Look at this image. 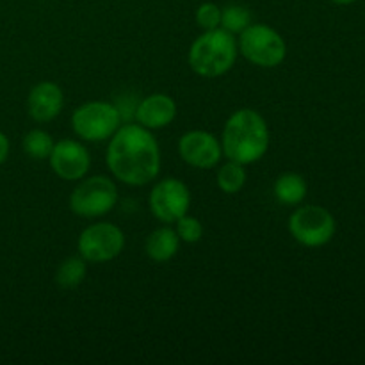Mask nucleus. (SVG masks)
<instances>
[{
	"mask_svg": "<svg viewBox=\"0 0 365 365\" xmlns=\"http://www.w3.org/2000/svg\"><path fill=\"white\" fill-rule=\"evenodd\" d=\"M237 41L225 29H212L200 36L189 50V66L202 77H220L234 66Z\"/></svg>",
	"mask_w": 365,
	"mask_h": 365,
	"instance_id": "3",
	"label": "nucleus"
},
{
	"mask_svg": "<svg viewBox=\"0 0 365 365\" xmlns=\"http://www.w3.org/2000/svg\"><path fill=\"white\" fill-rule=\"evenodd\" d=\"M239 48L250 63L262 68L278 66L287 53L284 38L274 29L260 24L248 25L241 32Z\"/></svg>",
	"mask_w": 365,
	"mask_h": 365,
	"instance_id": "4",
	"label": "nucleus"
},
{
	"mask_svg": "<svg viewBox=\"0 0 365 365\" xmlns=\"http://www.w3.org/2000/svg\"><path fill=\"white\" fill-rule=\"evenodd\" d=\"M178 246H180V237L177 232L168 227L157 228L146 239V255L155 262H168L177 255Z\"/></svg>",
	"mask_w": 365,
	"mask_h": 365,
	"instance_id": "14",
	"label": "nucleus"
},
{
	"mask_svg": "<svg viewBox=\"0 0 365 365\" xmlns=\"http://www.w3.org/2000/svg\"><path fill=\"white\" fill-rule=\"evenodd\" d=\"M269 146L267 123L253 109H241L228 118L223 128L221 148L230 160L252 164L262 159Z\"/></svg>",
	"mask_w": 365,
	"mask_h": 365,
	"instance_id": "2",
	"label": "nucleus"
},
{
	"mask_svg": "<svg viewBox=\"0 0 365 365\" xmlns=\"http://www.w3.org/2000/svg\"><path fill=\"white\" fill-rule=\"evenodd\" d=\"M274 196L284 205H298L307 196V182L298 173H284L274 182Z\"/></svg>",
	"mask_w": 365,
	"mask_h": 365,
	"instance_id": "15",
	"label": "nucleus"
},
{
	"mask_svg": "<svg viewBox=\"0 0 365 365\" xmlns=\"http://www.w3.org/2000/svg\"><path fill=\"white\" fill-rule=\"evenodd\" d=\"M107 166L118 180L145 185L159 175V145L141 125H125L114 132L107 148Z\"/></svg>",
	"mask_w": 365,
	"mask_h": 365,
	"instance_id": "1",
	"label": "nucleus"
},
{
	"mask_svg": "<svg viewBox=\"0 0 365 365\" xmlns=\"http://www.w3.org/2000/svg\"><path fill=\"white\" fill-rule=\"evenodd\" d=\"M177 223V235L180 237V241L184 242H198L203 235V227L196 217L191 216H182L180 220L175 221Z\"/></svg>",
	"mask_w": 365,
	"mask_h": 365,
	"instance_id": "20",
	"label": "nucleus"
},
{
	"mask_svg": "<svg viewBox=\"0 0 365 365\" xmlns=\"http://www.w3.org/2000/svg\"><path fill=\"white\" fill-rule=\"evenodd\" d=\"M289 232L299 245L319 248L335 235V220L324 207L307 205L291 214Z\"/></svg>",
	"mask_w": 365,
	"mask_h": 365,
	"instance_id": "6",
	"label": "nucleus"
},
{
	"mask_svg": "<svg viewBox=\"0 0 365 365\" xmlns=\"http://www.w3.org/2000/svg\"><path fill=\"white\" fill-rule=\"evenodd\" d=\"M64 103L63 91L53 82H39L29 95V114L36 121H50L61 113Z\"/></svg>",
	"mask_w": 365,
	"mask_h": 365,
	"instance_id": "13",
	"label": "nucleus"
},
{
	"mask_svg": "<svg viewBox=\"0 0 365 365\" xmlns=\"http://www.w3.org/2000/svg\"><path fill=\"white\" fill-rule=\"evenodd\" d=\"M9 155V139L0 132V164L7 159Z\"/></svg>",
	"mask_w": 365,
	"mask_h": 365,
	"instance_id": "22",
	"label": "nucleus"
},
{
	"mask_svg": "<svg viewBox=\"0 0 365 365\" xmlns=\"http://www.w3.org/2000/svg\"><path fill=\"white\" fill-rule=\"evenodd\" d=\"M245 182V168H242V164L234 163V160L223 164V166L220 168V171H217V185H220L221 191L227 192V195H235V192L241 191Z\"/></svg>",
	"mask_w": 365,
	"mask_h": 365,
	"instance_id": "16",
	"label": "nucleus"
},
{
	"mask_svg": "<svg viewBox=\"0 0 365 365\" xmlns=\"http://www.w3.org/2000/svg\"><path fill=\"white\" fill-rule=\"evenodd\" d=\"M175 116H177V106H175L173 98L163 95V93L146 96L135 107V118H138L139 125L148 130L168 127L175 120Z\"/></svg>",
	"mask_w": 365,
	"mask_h": 365,
	"instance_id": "12",
	"label": "nucleus"
},
{
	"mask_svg": "<svg viewBox=\"0 0 365 365\" xmlns=\"http://www.w3.org/2000/svg\"><path fill=\"white\" fill-rule=\"evenodd\" d=\"M73 130L86 141H106L120 128V109L107 102H88L71 116Z\"/></svg>",
	"mask_w": 365,
	"mask_h": 365,
	"instance_id": "5",
	"label": "nucleus"
},
{
	"mask_svg": "<svg viewBox=\"0 0 365 365\" xmlns=\"http://www.w3.org/2000/svg\"><path fill=\"white\" fill-rule=\"evenodd\" d=\"M196 21L205 31H212L217 29L221 24V9L212 2H205L198 7L196 11Z\"/></svg>",
	"mask_w": 365,
	"mask_h": 365,
	"instance_id": "21",
	"label": "nucleus"
},
{
	"mask_svg": "<svg viewBox=\"0 0 365 365\" xmlns=\"http://www.w3.org/2000/svg\"><path fill=\"white\" fill-rule=\"evenodd\" d=\"M118 189L107 177H91L78 184L71 192L70 207L77 216L98 217L116 205Z\"/></svg>",
	"mask_w": 365,
	"mask_h": 365,
	"instance_id": "7",
	"label": "nucleus"
},
{
	"mask_svg": "<svg viewBox=\"0 0 365 365\" xmlns=\"http://www.w3.org/2000/svg\"><path fill=\"white\" fill-rule=\"evenodd\" d=\"M48 159L53 173L64 180L82 178L88 173L89 164H91L88 150L81 143L71 141V139H63V141L56 143Z\"/></svg>",
	"mask_w": 365,
	"mask_h": 365,
	"instance_id": "11",
	"label": "nucleus"
},
{
	"mask_svg": "<svg viewBox=\"0 0 365 365\" xmlns=\"http://www.w3.org/2000/svg\"><path fill=\"white\" fill-rule=\"evenodd\" d=\"M86 278V264L82 259L70 257L59 266L56 274V282L63 289H73L81 285Z\"/></svg>",
	"mask_w": 365,
	"mask_h": 365,
	"instance_id": "17",
	"label": "nucleus"
},
{
	"mask_svg": "<svg viewBox=\"0 0 365 365\" xmlns=\"http://www.w3.org/2000/svg\"><path fill=\"white\" fill-rule=\"evenodd\" d=\"M178 152L189 166L200 168V170L214 168L223 155L221 143L205 130H191L182 135L178 143Z\"/></svg>",
	"mask_w": 365,
	"mask_h": 365,
	"instance_id": "10",
	"label": "nucleus"
},
{
	"mask_svg": "<svg viewBox=\"0 0 365 365\" xmlns=\"http://www.w3.org/2000/svg\"><path fill=\"white\" fill-rule=\"evenodd\" d=\"M221 29L228 31L230 34L242 32L248 25H252V13L248 7L239 6V4H230L225 9H221Z\"/></svg>",
	"mask_w": 365,
	"mask_h": 365,
	"instance_id": "18",
	"label": "nucleus"
},
{
	"mask_svg": "<svg viewBox=\"0 0 365 365\" xmlns=\"http://www.w3.org/2000/svg\"><path fill=\"white\" fill-rule=\"evenodd\" d=\"M24 150L32 159H46L53 150V141L46 132L31 130L24 139Z\"/></svg>",
	"mask_w": 365,
	"mask_h": 365,
	"instance_id": "19",
	"label": "nucleus"
},
{
	"mask_svg": "<svg viewBox=\"0 0 365 365\" xmlns=\"http://www.w3.org/2000/svg\"><path fill=\"white\" fill-rule=\"evenodd\" d=\"M125 235L116 225L96 223L86 228L78 237V253L88 262H107L123 252Z\"/></svg>",
	"mask_w": 365,
	"mask_h": 365,
	"instance_id": "8",
	"label": "nucleus"
},
{
	"mask_svg": "<svg viewBox=\"0 0 365 365\" xmlns=\"http://www.w3.org/2000/svg\"><path fill=\"white\" fill-rule=\"evenodd\" d=\"M191 205V195L185 184L177 178H166L155 184L150 192V210L163 223H175L185 216Z\"/></svg>",
	"mask_w": 365,
	"mask_h": 365,
	"instance_id": "9",
	"label": "nucleus"
},
{
	"mask_svg": "<svg viewBox=\"0 0 365 365\" xmlns=\"http://www.w3.org/2000/svg\"><path fill=\"white\" fill-rule=\"evenodd\" d=\"M331 2H335V4H341V6H348V4L359 2V0H331Z\"/></svg>",
	"mask_w": 365,
	"mask_h": 365,
	"instance_id": "23",
	"label": "nucleus"
}]
</instances>
